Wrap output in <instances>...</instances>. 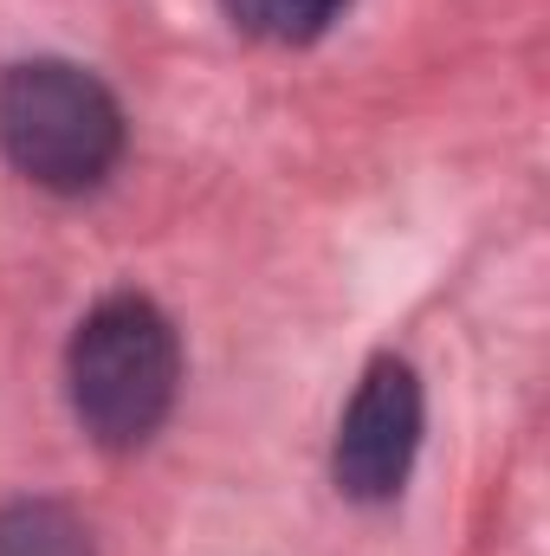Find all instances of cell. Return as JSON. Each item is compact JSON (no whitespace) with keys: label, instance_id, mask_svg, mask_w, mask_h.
Here are the masks:
<instances>
[{"label":"cell","instance_id":"6da1fadb","mask_svg":"<svg viewBox=\"0 0 550 556\" xmlns=\"http://www.w3.org/2000/svg\"><path fill=\"white\" fill-rule=\"evenodd\" d=\"M175 382H182L175 324L137 291L91 304L85 324L72 330L65 395H72L78 427L98 446H111V453L142 446L175 408Z\"/></svg>","mask_w":550,"mask_h":556},{"label":"cell","instance_id":"3957f363","mask_svg":"<svg viewBox=\"0 0 550 556\" xmlns=\"http://www.w3.org/2000/svg\"><path fill=\"white\" fill-rule=\"evenodd\" d=\"M421 453V382L402 356H376L337 420L330 479L357 505H389L414 472Z\"/></svg>","mask_w":550,"mask_h":556},{"label":"cell","instance_id":"7a4b0ae2","mask_svg":"<svg viewBox=\"0 0 550 556\" xmlns=\"http://www.w3.org/2000/svg\"><path fill=\"white\" fill-rule=\"evenodd\" d=\"M0 155L52 194H85L124 155V111L72 59L0 65Z\"/></svg>","mask_w":550,"mask_h":556},{"label":"cell","instance_id":"5b68a950","mask_svg":"<svg viewBox=\"0 0 550 556\" xmlns=\"http://www.w3.org/2000/svg\"><path fill=\"white\" fill-rule=\"evenodd\" d=\"M227 7V20L240 26V33H253V39H273V46H304V39H317L350 0H221Z\"/></svg>","mask_w":550,"mask_h":556},{"label":"cell","instance_id":"277c9868","mask_svg":"<svg viewBox=\"0 0 550 556\" xmlns=\"http://www.w3.org/2000/svg\"><path fill=\"white\" fill-rule=\"evenodd\" d=\"M0 556H91V531L52 498H20L0 511Z\"/></svg>","mask_w":550,"mask_h":556}]
</instances>
